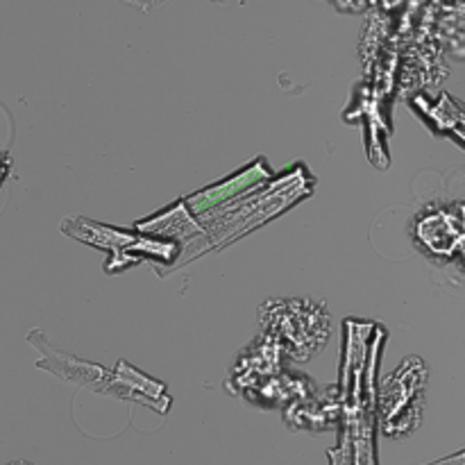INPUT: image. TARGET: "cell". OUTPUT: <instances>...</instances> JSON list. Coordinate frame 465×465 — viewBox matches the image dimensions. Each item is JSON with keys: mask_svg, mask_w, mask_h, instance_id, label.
I'll return each mask as SVG.
<instances>
[{"mask_svg": "<svg viewBox=\"0 0 465 465\" xmlns=\"http://www.w3.org/2000/svg\"><path fill=\"white\" fill-rule=\"evenodd\" d=\"M427 368L418 357H409L381 386V413L389 436L409 434L413 430L411 416L420 420L422 398H425Z\"/></svg>", "mask_w": 465, "mask_h": 465, "instance_id": "obj_1", "label": "cell"}, {"mask_svg": "<svg viewBox=\"0 0 465 465\" xmlns=\"http://www.w3.org/2000/svg\"><path fill=\"white\" fill-rule=\"evenodd\" d=\"M463 204H430L422 209L413 225L418 248L434 259L452 262L463 252Z\"/></svg>", "mask_w": 465, "mask_h": 465, "instance_id": "obj_2", "label": "cell"}, {"mask_svg": "<svg viewBox=\"0 0 465 465\" xmlns=\"http://www.w3.org/2000/svg\"><path fill=\"white\" fill-rule=\"evenodd\" d=\"M9 171H12V159H9L7 153L0 150V186H3L5 180H7Z\"/></svg>", "mask_w": 465, "mask_h": 465, "instance_id": "obj_3", "label": "cell"}, {"mask_svg": "<svg viewBox=\"0 0 465 465\" xmlns=\"http://www.w3.org/2000/svg\"><path fill=\"white\" fill-rule=\"evenodd\" d=\"M434 465H463V454H457V457L448 459V461H440V463H434Z\"/></svg>", "mask_w": 465, "mask_h": 465, "instance_id": "obj_4", "label": "cell"}]
</instances>
